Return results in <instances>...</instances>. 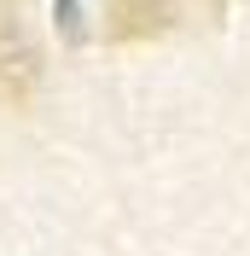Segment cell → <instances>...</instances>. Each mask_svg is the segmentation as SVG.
Here are the masks:
<instances>
[{
  "mask_svg": "<svg viewBox=\"0 0 250 256\" xmlns=\"http://www.w3.org/2000/svg\"><path fill=\"white\" fill-rule=\"evenodd\" d=\"M169 24V0H116V35H152Z\"/></svg>",
  "mask_w": 250,
  "mask_h": 256,
  "instance_id": "obj_2",
  "label": "cell"
},
{
  "mask_svg": "<svg viewBox=\"0 0 250 256\" xmlns=\"http://www.w3.org/2000/svg\"><path fill=\"white\" fill-rule=\"evenodd\" d=\"M35 88V52L12 30H0V99H30Z\"/></svg>",
  "mask_w": 250,
  "mask_h": 256,
  "instance_id": "obj_1",
  "label": "cell"
}]
</instances>
